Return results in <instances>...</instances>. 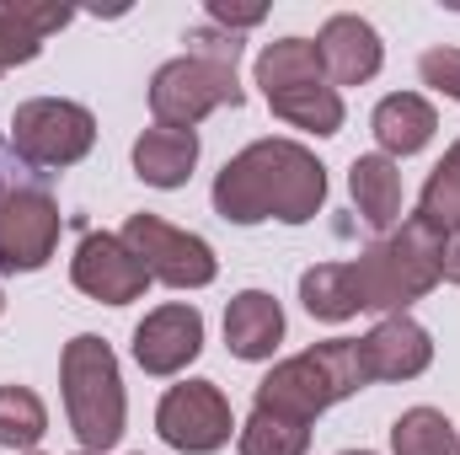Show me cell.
<instances>
[{
	"mask_svg": "<svg viewBox=\"0 0 460 455\" xmlns=\"http://www.w3.org/2000/svg\"><path fill=\"white\" fill-rule=\"evenodd\" d=\"M199 166V129H145L134 139V177L150 188H182Z\"/></svg>",
	"mask_w": 460,
	"mask_h": 455,
	"instance_id": "cell-17",
	"label": "cell"
},
{
	"mask_svg": "<svg viewBox=\"0 0 460 455\" xmlns=\"http://www.w3.org/2000/svg\"><path fill=\"white\" fill-rule=\"evenodd\" d=\"M49 434V407L32 386H0V445L32 455Z\"/></svg>",
	"mask_w": 460,
	"mask_h": 455,
	"instance_id": "cell-21",
	"label": "cell"
},
{
	"mask_svg": "<svg viewBox=\"0 0 460 455\" xmlns=\"http://www.w3.org/2000/svg\"><path fill=\"white\" fill-rule=\"evenodd\" d=\"M343 455H375V451H343Z\"/></svg>",
	"mask_w": 460,
	"mask_h": 455,
	"instance_id": "cell-30",
	"label": "cell"
},
{
	"mask_svg": "<svg viewBox=\"0 0 460 455\" xmlns=\"http://www.w3.org/2000/svg\"><path fill=\"white\" fill-rule=\"evenodd\" d=\"M155 434L182 455H215L235 434V413H230L226 391L215 380H182L161 397L155 407Z\"/></svg>",
	"mask_w": 460,
	"mask_h": 455,
	"instance_id": "cell-8",
	"label": "cell"
},
{
	"mask_svg": "<svg viewBox=\"0 0 460 455\" xmlns=\"http://www.w3.org/2000/svg\"><path fill=\"white\" fill-rule=\"evenodd\" d=\"M364 386H369V375H364V359H358V338H327V343H311L295 359H279L257 380L252 407L295 418V424H316L332 402L358 397Z\"/></svg>",
	"mask_w": 460,
	"mask_h": 455,
	"instance_id": "cell-3",
	"label": "cell"
},
{
	"mask_svg": "<svg viewBox=\"0 0 460 455\" xmlns=\"http://www.w3.org/2000/svg\"><path fill=\"white\" fill-rule=\"evenodd\" d=\"M32 455H38V451H32Z\"/></svg>",
	"mask_w": 460,
	"mask_h": 455,
	"instance_id": "cell-36",
	"label": "cell"
},
{
	"mask_svg": "<svg viewBox=\"0 0 460 455\" xmlns=\"http://www.w3.org/2000/svg\"><path fill=\"white\" fill-rule=\"evenodd\" d=\"M204 353V311L188 306V300H172V306H155L145 311V322L134 327V364L145 375H182L193 359Z\"/></svg>",
	"mask_w": 460,
	"mask_h": 455,
	"instance_id": "cell-11",
	"label": "cell"
},
{
	"mask_svg": "<svg viewBox=\"0 0 460 455\" xmlns=\"http://www.w3.org/2000/svg\"><path fill=\"white\" fill-rule=\"evenodd\" d=\"M65 215L49 188H5L0 199V273H38L59 246Z\"/></svg>",
	"mask_w": 460,
	"mask_h": 455,
	"instance_id": "cell-9",
	"label": "cell"
},
{
	"mask_svg": "<svg viewBox=\"0 0 460 455\" xmlns=\"http://www.w3.org/2000/svg\"><path fill=\"white\" fill-rule=\"evenodd\" d=\"M43 54V38L38 32H27L22 22H11L5 16V5H0V76L5 70H16V65H32Z\"/></svg>",
	"mask_w": 460,
	"mask_h": 455,
	"instance_id": "cell-26",
	"label": "cell"
},
{
	"mask_svg": "<svg viewBox=\"0 0 460 455\" xmlns=\"http://www.w3.org/2000/svg\"><path fill=\"white\" fill-rule=\"evenodd\" d=\"M439 257H445V236L423 215H407L391 236L369 241L348 263L353 268V290H358V311L407 317V306L423 300L439 284Z\"/></svg>",
	"mask_w": 460,
	"mask_h": 455,
	"instance_id": "cell-2",
	"label": "cell"
},
{
	"mask_svg": "<svg viewBox=\"0 0 460 455\" xmlns=\"http://www.w3.org/2000/svg\"><path fill=\"white\" fill-rule=\"evenodd\" d=\"M348 193H353V210L358 220L375 230V236H391L402 226V166L380 150L369 156H353L348 166Z\"/></svg>",
	"mask_w": 460,
	"mask_h": 455,
	"instance_id": "cell-15",
	"label": "cell"
},
{
	"mask_svg": "<svg viewBox=\"0 0 460 455\" xmlns=\"http://www.w3.org/2000/svg\"><path fill=\"white\" fill-rule=\"evenodd\" d=\"M327 204V166L300 139H252L215 177V215L230 226H311Z\"/></svg>",
	"mask_w": 460,
	"mask_h": 455,
	"instance_id": "cell-1",
	"label": "cell"
},
{
	"mask_svg": "<svg viewBox=\"0 0 460 455\" xmlns=\"http://www.w3.org/2000/svg\"><path fill=\"white\" fill-rule=\"evenodd\" d=\"M284 343V306L268 290H241L226 306V348L246 364L273 359Z\"/></svg>",
	"mask_w": 460,
	"mask_h": 455,
	"instance_id": "cell-14",
	"label": "cell"
},
{
	"mask_svg": "<svg viewBox=\"0 0 460 455\" xmlns=\"http://www.w3.org/2000/svg\"><path fill=\"white\" fill-rule=\"evenodd\" d=\"M0 199H5V188H0Z\"/></svg>",
	"mask_w": 460,
	"mask_h": 455,
	"instance_id": "cell-34",
	"label": "cell"
},
{
	"mask_svg": "<svg viewBox=\"0 0 460 455\" xmlns=\"http://www.w3.org/2000/svg\"><path fill=\"white\" fill-rule=\"evenodd\" d=\"M358 359H364L369 386H375V380H418V375L434 364V338H429V327L412 322V317H380V322L358 338Z\"/></svg>",
	"mask_w": 460,
	"mask_h": 455,
	"instance_id": "cell-13",
	"label": "cell"
},
{
	"mask_svg": "<svg viewBox=\"0 0 460 455\" xmlns=\"http://www.w3.org/2000/svg\"><path fill=\"white\" fill-rule=\"evenodd\" d=\"M0 317H5V295H0Z\"/></svg>",
	"mask_w": 460,
	"mask_h": 455,
	"instance_id": "cell-31",
	"label": "cell"
},
{
	"mask_svg": "<svg viewBox=\"0 0 460 455\" xmlns=\"http://www.w3.org/2000/svg\"><path fill=\"white\" fill-rule=\"evenodd\" d=\"M188 54L235 65V59H241V38H235V32H188Z\"/></svg>",
	"mask_w": 460,
	"mask_h": 455,
	"instance_id": "cell-27",
	"label": "cell"
},
{
	"mask_svg": "<svg viewBox=\"0 0 460 455\" xmlns=\"http://www.w3.org/2000/svg\"><path fill=\"white\" fill-rule=\"evenodd\" d=\"M268 16V5H230V0H209V22H220L226 32H246V27H257Z\"/></svg>",
	"mask_w": 460,
	"mask_h": 455,
	"instance_id": "cell-28",
	"label": "cell"
},
{
	"mask_svg": "<svg viewBox=\"0 0 460 455\" xmlns=\"http://www.w3.org/2000/svg\"><path fill=\"white\" fill-rule=\"evenodd\" d=\"M235 451L241 455H305L311 451V424H295V418L252 407V418L235 429Z\"/></svg>",
	"mask_w": 460,
	"mask_h": 455,
	"instance_id": "cell-22",
	"label": "cell"
},
{
	"mask_svg": "<svg viewBox=\"0 0 460 455\" xmlns=\"http://www.w3.org/2000/svg\"><path fill=\"white\" fill-rule=\"evenodd\" d=\"M118 236H123V246L139 257V268H145L155 284H166V290H209V284L220 279L215 246H209L204 236H193V230L161 220V215H128Z\"/></svg>",
	"mask_w": 460,
	"mask_h": 455,
	"instance_id": "cell-7",
	"label": "cell"
},
{
	"mask_svg": "<svg viewBox=\"0 0 460 455\" xmlns=\"http://www.w3.org/2000/svg\"><path fill=\"white\" fill-rule=\"evenodd\" d=\"M439 279L460 284V236H445V257H439Z\"/></svg>",
	"mask_w": 460,
	"mask_h": 455,
	"instance_id": "cell-29",
	"label": "cell"
},
{
	"mask_svg": "<svg viewBox=\"0 0 460 455\" xmlns=\"http://www.w3.org/2000/svg\"><path fill=\"white\" fill-rule=\"evenodd\" d=\"M300 306L327 322V327H343L358 317V290H353V268L348 263H316L300 273Z\"/></svg>",
	"mask_w": 460,
	"mask_h": 455,
	"instance_id": "cell-19",
	"label": "cell"
},
{
	"mask_svg": "<svg viewBox=\"0 0 460 455\" xmlns=\"http://www.w3.org/2000/svg\"><path fill=\"white\" fill-rule=\"evenodd\" d=\"M75 455H92V451H75Z\"/></svg>",
	"mask_w": 460,
	"mask_h": 455,
	"instance_id": "cell-33",
	"label": "cell"
},
{
	"mask_svg": "<svg viewBox=\"0 0 460 455\" xmlns=\"http://www.w3.org/2000/svg\"><path fill=\"white\" fill-rule=\"evenodd\" d=\"M311 81H327L316 38H279V43H268L257 54V86H262V97L289 92V86H311Z\"/></svg>",
	"mask_w": 460,
	"mask_h": 455,
	"instance_id": "cell-20",
	"label": "cell"
},
{
	"mask_svg": "<svg viewBox=\"0 0 460 455\" xmlns=\"http://www.w3.org/2000/svg\"><path fill=\"white\" fill-rule=\"evenodd\" d=\"M369 129H375L380 156L402 161V156H418V150L439 134V113H434V103H429L423 92H391V97L375 103Z\"/></svg>",
	"mask_w": 460,
	"mask_h": 455,
	"instance_id": "cell-16",
	"label": "cell"
},
{
	"mask_svg": "<svg viewBox=\"0 0 460 455\" xmlns=\"http://www.w3.org/2000/svg\"><path fill=\"white\" fill-rule=\"evenodd\" d=\"M456 434L439 407H407L391 424V455H456Z\"/></svg>",
	"mask_w": 460,
	"mask_h": 455,
	"instance_id": "cell-23",
	"label": "cell"
},
{
	"mask_svg": "<svg viewBox=\"0 0 460 455\" xmlns=\"http://www.w3.org/2000/svg\"><path fill=\"white\" fill-rule=\"evenodd\" d=\"M70 284L86 300H97V306H128V300H145L150 273L123 246V236H113V230H86L81 246H75V257H70Z\"/></svg>",
	"mask_w": 460,
	"mask_h": 455,
	"instance_id": "cell-10",
	"label": "cell"
},
{
	"mask_svg": "<svg viewBox=\"0 0 460 455\" xmlns=\"http://www.w3.org/2000/svg\"><path fill=\"white\" fill-rule=\"evenodd\" d=\"M268 108L273 118H284L289 129H305V134H316V139H327V134H338L343 129V92L332 86V81H311V86H289V92H273L268 97Z\"/></svg>",
	"mask_w": 460,
	"mask_h": 455,
	"instance_id": "cell-18",
	"label": "cell"
},
{
	"mask_svg": "<svg viewBox=\"0 0 460 455\" xmlns=\"http://www.w3.org/2000/svg\"><path fill=\"white\" fill-rule=\"evenodd\" d=\"M316 54H322V70H327L332 86H364V81H375L380 65H385V43H380L375 22H364V16H353V11H338V16L322 22Z\"/></svg>",
	"mask_w": 460,
	"mask_h": 455,
	"instance_id": "cell-12",
	"label": "cell"
},
{
	"mask_svg": "<svg viewBox=\"0 0 460 455\" xmlns=\"http://www.w3.org/2000/svg\"><path fill=\"white\" fill-rule=\"evenodd\" d=\"M456 455H460V434H456Z\"/></svg>",
	"mask_w": 460,
	"mask_h": 455,
	"instance_id": "cell-32",
	"label": "cell"
},
{
	"mask_svg": "<svg viewBox=\"0 0 460 455\" xmlns=\"http://www.w3.org/2000/svg\"><path fill=\"white\" fill-rule=\"evenodd\" d=\"M59 391H65V418L81 451L108 455L128 424V397H123L113 343L97 333H75L59 353Z\"/></svg>",
	"mask_w": 460,
	"mask_h": 455,
	"instance_id": "cell-4",
	"label": "cell"
},
{
	"mask_svg": "<svg viewBox=\"0 0 460 455\" xmlns=\"http://www.w3.org/2000/svg\"><path fill=\"white\" fill-rule=\"evenodd\" d=\"M456 150H460V139H456Z\"/></svg>",
	"mask_w": 460,
	"mask_h": 455,
	"instance_id": "cell-35",
	"label": "cell"
},
{
	"mask_svg": "<svg viewBox=\"0 0 460 455\" xmlns=\"http://www.w3.org/2000/svg\"><path fill=\"white\" fill-rule=\"evenodd\" d=\"M92 145H97V118H92V108H81L70 97H27L11 113V150L27 166L59 172V166L86 161Z\"/></svg>",
	"mask_w": 460,
	"mask_h": 455,
	"instance_id": "cell-6",
	"label": "cell"
},
{
	"mask_svg": "<svg viewBox=\"0 0 460 455\" xmlns=\"http://www.w3.org/2000/svg\"><path fill=\"white\" fill-rule=\"evenodd\" d=\"M241 103H246V92L235 81V65H220V59L182 54L150 76V113L161 129H199L209 113L241 108Z\"/></svg>",
	"mask_w": 460,
	"mask_h": 455,
	"instance_id": "cell-5",
	"label": "cell"
},
{
	"mask_svg": "<svg viewBox=\"0 0 460 455\" xmlns=\"http://www.w3.org/2000/svg\"><path fill=\"white\" fill-rule=\"evenodd\" d=\"M418 76H423V86H434L439 97L460 103V49H450V43L429 49V54L418 59Z\"/></svg>",
	"mask_w": 460,
	"mask_h": 455,
	"instance_id": "cell-25",
	"label": "cell"
},
{
	"mask_svg": "<svg viewBox=\"0 0 460 455\" xmlns=\"http://www.w3.org/2000/svg\"><path fill=\"white\" fill-rule=\"evenodd\" d=\"M418 215L439 230V236H460V150L456 145H450L445 161L429 172V183H423V193H418Z\"/></svg>",
	"mask_w": 460,
	"mask_h": 455,
	"instance_id": "cell-24",
	"label": "cell"
}]
</instances>
